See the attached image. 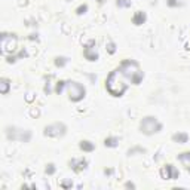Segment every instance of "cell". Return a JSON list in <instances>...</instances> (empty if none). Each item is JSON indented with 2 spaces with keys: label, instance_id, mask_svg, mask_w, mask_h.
Segmentation results:
<instances>
[{
  "label": "cell",
  "instance_id": "cell-12",
  "mask_svg": "<svg viewBox=\"0 0 190 190\" xmlns=\"http://www.w3.org/2000/svg\"><path fill=\"white\" fill-rule=\"evenodd\" d=\"M132 21H134L135 25H141L142 22L146 21V13H144V12H137V13L134 15V20H132Z\"/></svg>",
  "mask_w": 190,
  "mask_h": 190
},
{
  "label": "cell",
  "instance_id": "cell-3",
  "mask_svg": "<svg viewBox=\"0 0 190 190\" xmlns=\"http://www.w3.org/2000/svg\"><path fill=\"white\" fill-rule=\"evenodd\" d=\"M140 128H141V132H144L147 135H152L154 132H159L161 128H162V125L159 123V120L154 119V117H144L141 120V125H140Z\"/></svg>",
  "mask_w": 190,
  "mask_h": 190
},
{
  "label": "cell",
  "instance_id": "cell-2",
  "mask_svg": "<svg viewBox=\"0 0 190 190\" xmlns=\"http://www.w3.org/2000/svg\"><path fill=\"white\" fill-rule=\"evenodd\" d=\"M119 70L122 71V74H123L126 79H129L134 85H138V83L142 80V77H144V74H142V71L140 70L138 64H137L135 61H131V59L123 61Z\"/></svg>",
  "mask_w": 190,
  "mask_h": 190
},
{
  "label": "cell",
  "instance_id": "cell-1",
  "mask_svg": "<svg viewBox=\"0 0 190 190\" xmlns=\"http://www.w3.org/2000/svg\"><path fill=\"white\" fill-rule=\"evenodd\" d=\"M123 77L125 76L117 68V70L110 73V76L107 79V89L112 95H115V97H120V95L126 91V88H128V85H126L125 80H123Z\"/></svg>",
  "mask_w": 190,
  "mask_h": 190
},
{
  "label": "cell",
  "instance_id": "cell-17",
  "mask_svg": "<svg viewBox=\"0 0 190 190\" xmlns=\"http://www.w3.org/2000/svg\"><path fill=\"white\" fill-rule=\"evenodd\" d=\"M8 89H9V82L6 80V79H3L2 80V94H6Z\"/></svg>",
  "mask_w": 190,
  "mask_h": 190
},
{
  "label": "cell",
  "instance_id": "cell-18",
  "mask_svg": "<svg viewBox=\"0 0 190 190\" xmlns=\"http://www.w3.org/2000/svg\"><path fill=\"white\" fill-rule=\"evenodd\" d=\"M66 85H67L66 82H58V85H57V92L61 94L62 91H64V86H66Z\"/></svg>",
  "mask_w": 190,
  "mask_h": 190
},
{
  "label": "cell",
  "instance_id": "cell-19",
  "mask_svg": "<svg viewBox=\"0 0 190 190\" xmlns=\"http://www.w3.org/2000/svg\"><path fill=\"white\" fill-rule=\"evenodd\" d=\"M67 62V59L66 58H57V61H55V64L58 66V67H62Z\"/></svg>",
  "mask_w": 190,
  "mask_h": 190
},
{
  "label": "cell",
  "instance_id": "cell-9",
  "mask_svg": "<svg viewBox=\"0 0 190 190\" xmlns=\"http://www.w3.org/2000/svg\"><path fill=\"white\" fill-rule=\"evenodd\" d=\"M85 57L86 59L89 61H95L98 58V54H97V46H95V42H91L86 48H85Z\"/></svg>",
  "mask_w": 190,
  "mask_h": 190
},
{
  "label": "cell",
  "instance_id": "cell-7",
  "mask_svg": "<svg viewBox=\"0 0 190 190\" xmlns=\"http://www.w3.org/2000/svg\"><path fill=\"white\" fill-rule=\"evenodd\" d=\"M15 45H17V39L15 36H2V48L3 52H10L15 49Z\"/></svg>",
  "mask_w": 190,
  "mask_h": 190
},
{
  "label": "cell",
  "instance_id": "cell-5",
  "mask_svg": "<svg viewBox=\"0 0 190 190\" xmlns=\"http://www.w3.org/2000/svg\"><path fill=\"white\" fill-rule=\"evenodd\" d=\"M66 134V125L64 123H52L45 128V135L48 137H61Z\"/></svg>",
  "mask_w": 190,
  "mask_h": 190
},
{
  "label": "cell",
  "instance_id": "cell-4",
  "mask_svg": "<svg viewBox=\"0 0 190 190\" xmlns=\"http://www.w3.org/2000/svg\"><path fill=\"white\" fill-rule=\"evenodd\" d=\"M67 89H68L70 100L71 101H80L85 97V88H83V85L77 83V82H68L67 83Z\"/></svg>",
  "mask_w": 190,
  "mask_h": 190
},
{
  "label": "cell",
  "instance_id": "cell-25",
  "mask_svg": "<svg viewBox=\"0 0 190 190\" xmlns=\"http://www.w3.org/2000/svg\"><path fill=\"white\" fill-rule=\"evenodd\" d=\"M187 168H189V172H190V166H187Z\"/></svg>",
  "mask_w": 190,
  "mask_h": 190
},
{
  "label": "cell",
  "instance_id": "cell-6",
  "mask_svg": "<svg viewBox=\"0 0 190 190\" xmlns=\"http://www.w3.org/2000/svg\"><path fill=\"white\" fill-rule=\"evenodd\" d=\"M8 137L10 140H17V141H28L31 134H30V131H22V129L12 128V129H8Z\"/></svg>",
  "mask_w": 190,
  "mask_h": 190
},
{
  "label": "cell",
  "instance_id": "cell-10",
  "mask_svg": "<svg viewBox=\"0 0 190 190\" xmlns=\"http://www.w3.org/2000/svg\"><path fill=\"white\" fill-rule=\"evenodd\" d=\"M70 165H71V168L74 169V171H82V169H85L86 168V161H83V159H73L71 162H70Z\"/></svg>",
  "mask_w": 190,
  "mask_h": 190
},
{
  "label": "cell",
  "instance_id": "cell-22",
  "mask_svg": "<svg viewBox=\"0 0 190 190\" xmlns=\"http://www.w3.org/2000/svg\"><path fill=\"white\" fill-rule=\"evenodd\" d=\"M46 172H48V174H54V172H55V166H54L52 163H51V165H48V168H46Z\"/></svg>",
  "mask_w": 190,
  "mask_h": 190
},
{
  "label": "cell",
  "instance_id": "cell-21",
  "mask_svg": "<svg viewBox=\"0 0 190 190\" xmlns=\"http://www.w3.org/2000/svg\"><path fill=\"white\" fill-rule=\"evenodd\" d=\"M107 49H108V52H110V54H115V51H116V46H115V43H108Z\"/></svg>",
  "mask_w": 190,
  "mask_h": 190
},
{
  "label": "cell",
  "instance_id": "cell-23",
  "mask_svg": "<svg viewBox=\"0 0 190 190\" xmlns=\"http://www.w3.org/2000/svg\"><path fill=\"white\" fill-rule=\"evenodd\" d=\"M168 5H169V6H177L178 3L175 2V0H168Z\"/></svg>",
  "mask_w": 190,
  "mask_h": 190
},
{
  "label": "cell",
  "instance_id": "cell-20",
  "mask_svg": "<svg viewBox=\"0 0 190 190\" xmlns=\"http://www.w3.org/2000/svg\"><path fill=\"white\" fill-rule=\"evenodd\" d=\"M86 10H88V6H86V5H83V6H79V8H77V13H79V15L85 13Z\"/></svg>",
  "mask_w": 190,
  "mask_h": 190
},
{
  "label": "cell",
  "instance_id": "cell-16",
  "mask_svg": "<svg viewBox=\"0 0 190 190\" xmlns=\"http://www.w3.org/2000/svg\"><path fill=\"white\" fill-rule=\"evenodd\" d=\"M117 6L119 8H129L131 2H129V0H117Z\"/></svg>",
  "mask_w": 190,
  "mask_h": 190
},
{
  "label": "cell",
  "instance_id": "cell-14",
  "mask_svg": "<svg viewBox=\"0 0 190 190\" xmlns=\"http://www.w3.org/2000/svg\"><path fill=\"white\" fill-rule=\"evenodd\" d=\"M80 149H82L83 152H92V150L95 149V146L92 144V142H89V141H82V142H80Z\"/></svg>",
  "mask_w": 190,
  "mask_h": 190
},
{
  "label": "cell",
  "instance_id": "cell-15",
  "mask_svg": "<svg viewBox=\"0 0 190 190\" xmlns=\"http://www.w3.org/2000/svg\"><path fill=\"white\" fill-rule=\"evenodd\" d=\"M117 142H119V140L116 137H112V138H107L104 144H105V147H116Z\"/></svg>",
  "mask_w": 190,
  "mask_h": 190
},
{
  "label": "cell",
  "instance_id": "cell-24",
  "mask_svg": "<svg viewBox=\"0 0 190 190\" xmlns=\"http://www.w3.org/2000/svg\"><path fill=\"white\" fill-rule=\"evenodd\" d=\"M62 186H64V187H70V186H71V184H70V183H67V181H66V183H62Z\"/></svg>",
  "mask_w": 190,
  "mask_h": 190
},
{
  "label": "cell",
  "instance_id": "cell-13",
  "mask_svg": "<svg viewBox=\"0 0 190 190\" xmlns=\"http://www.w3.org/2000/svg\"><path fill=\"white\" fill-rule=\"evenodd\" d=\"M178 161H180L183 165L190 166V152H189V153H183V154H180V156H178Z\"/></svg>",
  "mask_w": 190,
  "mask_h": 190
},
{
  "label": "cell",
  "instance_id": "cell-11",
  "mask_svg": "<svg viewBox=\"0 0 190 190\" xmlns=\"http://www.w3.org/2000/svg\"><path fill=\"white\" fill-rule=\"evenodd\" d=\"M172 140L175 142H180V144H184V142H187V140H189V135L184 134V132H178V134H175L172 137Z\"/></svg>",
  "mask_w": 190,
  "mask_h": 190
},
{
  "label": "cell",
  "instance_id": "cell-8",
  "mask_svg": "<svg viewBox=\"0 0 190 190\" xmlns=\"http://www.w3.org/2000/svg\"><path fill=\"white\" fill-rule=\"evenodd\" d=\"M161 175L165 180H174V178L178 177V171L174 168L172 165H166V166H163L161 169Z\"/></svg>",
  "mask_w": 190,
  "mask_h": 190
}]
</instances>
